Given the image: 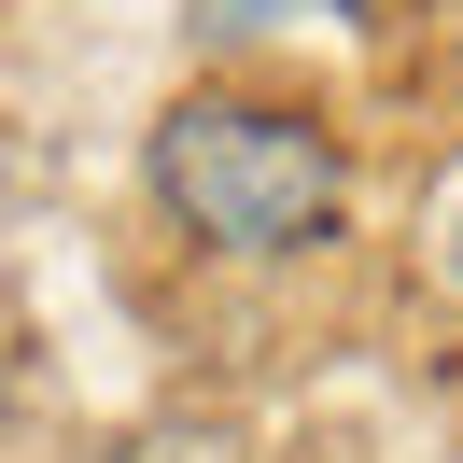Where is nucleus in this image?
<instances>
[{"mask_svg":"<svg viewBox=\"0 0 463 463\" xmlns=\"http://www.w3.org/2000/svg\"><path fill=\"white\" fill-rule=\"evenodd\" d=\"M141 183H155V211H169L197 253H239V267L323 253V239L351 225V141L309 113V99H281V85H197V99H169L155 141H141Z\"/></svg>","mask_w":463,"mask_h":463,"instance_id":"f257e3e1","label":"nucleus"},{"mask_svg":"<svg viewBox=\"0 0 463 463\" xmlns=\"http://www.w3.org/2000/svg\"><path fill=\"white\" fill-rule=\"evenodd\" d=\"M295 14H323V0H183V29H197L211 57H253V43H281Z\"/></svg>","mask_w":463,"mask_h":463,"instance_id":"f03ea898","label":"nucleus"},{"mask_svg":"<svg viewBox=\"0 0 463 463\" xmlns=\"http://www.w3.org/2000/svg\"><path fill=\"white\" fill-rule=\"evenodd\" d=\"M435 281L463 295V183H449V197H435Z\"/></svg>","mask_w":463,"mask_h":463,"instance_id":"7ed1b4c3","label":"nucleus"},{"mask_svg":"<svg viewBox=\"0 0 463 463\" xmlns=\"http://www.w3.org/2000/svg\"><path fill=\"white\" fill-rule=\"evenodd\" d=\"M337 29H393V14H421V0H323Z\"/></svg>","mask_w":463,"mask_h":463,"instance_id":"20e7f679","label":"nucleus"},{"mask_svg":"<svg viewBox=\"0 0 463 463\" xmlns=\"http://www.w3.org/2000/svg\"><path fill=\"white\" fill-rule=\"evenodd\" d=\"M0 449H14V351H0Z\"/></svg>","mask_w":463,"mask_h":463,"instance_id":"39448f33","label":"nucleus"}]
</instances>
